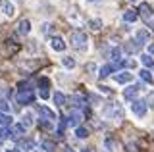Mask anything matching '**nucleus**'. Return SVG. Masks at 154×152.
Returning <instances> with one entry per match:
<instances>
[{"label":"nucleus","mask_w":154,"mask_h":152,"mask_svg":"<svg viewBox=\"0 0 154 152\" xmlns=\"http://www.w3.org/2000/svg\"><path fill=\"white\" fill-rule=\"evenodd\" d=\"M69 42H71V46H73L75 50H79V52L89 48V39H87V35L83 31H73L69 35Z\"/></svg>","instance_id":"obj_1"},{"label":"nucleus","mask_w":154,"mask_h":152,"mask_svg":"<svg viewBox=\"0 0 154 152\" xmlns=\"http://www.w3.org/2000/svg\"><path fill=\"white\" fill-rule=\"evenodd\" d=\"M102 116H104V117H114V120H123V110H122V106H119V102L104 104Z\"/></svg>","instance_id":"obj_2"},{"label":"nucleus","mask_w":154,"mask_h":152,"mask_svg":"<svg viewBox=\"0 0 154 152\" xmlns=\"http://www.w3.org/2000/svg\"><path fill=\"white\" fill-rule=\"evenodd\" d=\"M146 108H148V104H146L144 98H135L133 104H131V112L139 117H143L144 114H146Z\"/></svg>","instance_id":"obj_3"},{"label":"nucleus","mask_w":154,"mask_h":152,"mask_svg":"<svg viewBox=\"0 0 154 152\" xmlns=\"http://www.w3.org/2000/svg\"><path fill=\"white\" fill-rule=\"evenodd\" d=\"M33 100H35V93L29 89V85H25V89H21L17 93V102L19 104H31Z\"/></svg>","instance_id":"obj_4"},{"label":"nucleus","mask_w":154,"mask_h":152,"mask_svg":"<svg viewBox=\"0 0 154 152\" xmlns=\"http://www.w3.org/2000/svg\"><path fill=\"white\" fill-rule=\"evenodd\" d=\"M33 148H35V142L31 139H19L17 141V150L19 152H31Z\"/></svg>","instance_id":"obj_5"},{"label":"nucleus","mask_w":154,"mask_h":152,"mask_svg":"<svg viewBox=\"0 0 154 152\" xmlns=\"http://www.w3.org/2000/svg\"><path fill=\"white\" fill-rule=\"evenodd\" d=\"M141 48H143V44L137 39H135V41H127V42H125V46H123V50L127 52V54H135V52H139Z\"/></svg>","instance_id":"obj_6"},{"label":"nucleus","mask_w":154,"mask_h":152,"mask_svg":"<svg viewBox=\"0 0 154 152\" xmlns=\"http://www.w3.org/2000/svg\"><path fill=\"white\" fill-rule=\"evenodd\" d=\"M137 14H141V16H143L146 21H148V20H150V17L154 16V12H152V6H150V4H146V2H143L141 6H139Z\"/></svg>","instance_id":"obj_7"},{"label":"nucleus","mask_w":154,"mask_h":152,"mask_svg":"<svg viewBox=\"0 0 154 152\" xmlns=\"http://www.w3.org/2000/svg\"><path fill=\"white\" fill-rule=\"evenodd\" d=\"M21 135H25V127H23L21 123H17V125L10 127V139L19 141V137H21Z\"/></svg>","instance_id":"obj_8"},{"label":"nucleus","mask_w":154,"mask_h":152,"mask_svg":"<svg viewBox=\"0 0 154 152\" xmlns=\"http://www.w3.org/2000/svg\"><path fill=\"white\" fill-rule=\"evenodd\" d=\"M139 91H141V85H131V87H127L123 91V96L127 98V100H135V96L139 94Z\"/></svg>","instance_id":"obj_9"},{"label":"nucleus","mask_w":154,"mask_h":152,"mask_svg":"<svg viewBox=\"0 0 154 152\" xmlns=\"http://www.w3.org/2000/svg\"><path fill=\"white\" fill-rule=\"evenodd\" d=\"M114 81L116 83H129V81H133V73H129V71H119V73L114 75Z\"/></svg>","instance_id":"obj_10"},{"label":"nucleus","mask_w":154,"mask_h":152,"mask_svg":"<svg viewBox=\"0 0 154 152\" xmlns=\"http://www.w3.org/2000/svg\"><path fill=\"white\" fill-rule=\"evenodd\" d=\"M0 8H2V12L6 14V16H10V17L16 14V6H14L10 0H0Z\"/></svg>","instance_id":"obj_11"},{"label":"nucleus","mask_w":154,"mask_h":152,"mask_svg":"<svg viewBox=\"0 0 154 152\" xmlns=\"http://www.w3.org/2000/svg\"><path fill=\"white\" fill-rule=\"evenodd\" d=\"M38 114H41V117L42 120H48V121H56V114L50 110V108H46V106H41L38 108Z\"/></svg>","instance_id":"obj_12"},{"label":"nucleus","mask_w":154,"mask_h":152,"mask_svg":"<svg viewBox=\"0 0 154 152\" xmlns=\"http://www.w3.org/2000/svg\"><path fill=\"white\" fill-rule=\"evenodd\" d=\"M50 46L56 52H64L66 50V42L62 41V37H52V39H50Z\"/></svg>","instance_id":"obj_13"},{"label":"nucleus","mask_w":154,"mask_h":152,"mask_svg":"<svg viewBox=\"0 0 154 152\" xmlns=\"http://www.w3.org/2000/svg\"><path fill=\"white\" fill-rule=\"evenodd\" d=\"M152 39V33L148 31V29H139L137 31V41L141 42V44H144V42H148Z\"/></svg>","instance_id":"obj_14"},{"label":"nucleus","mask_w":154,"mask_h":152,"mask_svg":"<svg viewBox=\"0 0 154 152\" xmlns=\"http://www.w3.org/2000/svg\"><path fill=\"white\" fill-rule=\"evenodd\" d=\"M29 31H31V23H29L27 20H21L19 25H17V33H19V35H27Z\"/></svg>","instance_id":"obj_15"},{"label":"nucleus","mask_w":154,"mask_h":152,"mask_svg":"<svg viewBox=\"0 0 154 152\" xmlns=\"http://www.w3.org/2000/svg\"><path fill=\"white\" fill-rule=\"evenodd\" d=\"M137 17H139L137 10H127V12L123 14V20H125V21H129V23H131V21H137Z\"/></svg>","instance_id":"obj_16"},{"label":"nucleus","mask_w":154,"mask_h":152,"mask_svg":"<svg viewBox=\"0 0 154 152\" xmlns=\"http://www.w3.org/2000/svg\"><path fill=\"white\" fill-rule=\"evenodd\" d=\"M141 62H143L144 69H150V68H154V58H152V56H148V54H144L143 58H141Z\"/></svg>","instance_id":"obj_17"},{"label":"nucleus","mask_w":154,"mask_h":152,"mask_svg":"<svg viewBox=\"0 0 154 152\" xmlns=\"http://www.w3.org/2000/svg\"><path fill=\"white\" fill-rule=\"evenodd\" d=\"M41 98H48V79H41Z\"/></svg>","instance_id":"obj_18"},{"label":"nucleus","mask_w":154,"mask_h":152,"mask_svg":"<svg viewBox=\"0 0 154 152\" xmlns=\"http://www.w3.org/2000/svg\"><path fill=\"white\" fill-rule=\"evenodd\" d=\"M81 121V114H77V112H73V114H69V120H67V123H69L71 127H77V123Z\"/></svg>","instance_id":"obj_19"},{"label":"nucleus","mask_w":154,"mask_h":152,"mask_svg":"<svg viewBox=\"0 0 154 152\" xmlns=\"http://www.w3.org/2000/svg\"><path fill=\"white\" fill-rule=\"evenodd\" d=\"M6 139H10V127L4 125V127H0V146H2V142Z\"/></svg>","instance_id":"obj_20"},{"label":"nucleus","mask_w":154,"mask_h":152,"mask_svg":"<svg viewBox=\"0 0 154 152\" xmlns=\"http://www.w3.org/2000/svg\"><path fill=\"white\" fill-rule=\"evenodd\" d=\"M41 148L46 150V152H54V150H56V144H54L52 141H42V142H41Z\"/></svg>","instance_id":"obj_21"},{"label":"nucleus","mask_w":154,"mask_h":152,"mask_svg":"<svg viewBox=\"0 0 154 152\" xmlns=\"http://www.w3.org/2000/svg\"><path fill=\"white\" fill-rule=\"evenodd\" d=\"M89 27L93 31H100V29H102V20H91L89 21Z\"/></svg>","instance_id":"obj_22"},{"label":"nucleus","mask_w":154,"mask_h":152,"mask_svg":"<svg viewBox=\"0 0 154 152\" xmlns=\"http://www.w3.org/2000/svg\"><path fill=\"white\" fill-rule=\"evenodd\" d=\"M139 73H141V79H143V81H148V83H152V81H154L152 73H150L148 69H143V71H139Z\"/></svg>","instance_id":"obj_23"},{"label":"nucleus","mask_w":154,"mask_h":152,"mask_svg":"<svg viewBox=\"0 0 154 152\" xmlns=\"http://www.w3.org/2000/svg\"><path fill=\"white\" fill-rule=\"evenodd\" d=\"M62 64H64L67 69H73V68H75V60H73V58H69V56L62 58Z\"/></svg>","instance_id":"obj_24"},{"label":"nucleus","mask_w":154,"mask_h":152,"mask_svg":"<svg viewBox=\"0 0 154 152\" xmlns=\"http://www.w3.org/2000/svg\"><path fill=\"white\" fill-rule=\"evenodd\" d=\"M54 104H56V106H64V104H66V96L62 93H56L54 94Z\"/></svg>","instance_id":"obj_25"},{"label":"nucleus","mask_w":154,"mask_h":152,"mask_svg":"<svg viewBox=\"0 0 154 152\" xmlns=\"http://www.w3.org/2000/svg\"><path fill=\"white\" fill-rule=\"evenodd\" d=\"M31 123H33V116H31V114H25V116H23V120H21V125L23 127H25V129H27V127H31Z\"/></svg>","instance_id":"obj_26"},{"label":"nucleus","mask_w":154,"mask_h":152,"mask_svg":"<svg viewBox=\"0 0 154 152\" xmlns=\"http://www.w3.org/2000/svg\"><path fill=\"white\" fill-rule=\"evenodd\" d=\"M75 135L79 137V139H87V137H89V131H87L85 127H75Z\"/></svg>","instance_id":"obj_27"},{"label":"nucleus","mask_w":154,"mask_h":152,"mask_svg":"<svg viewBox=\"0 0 154 152\" xmlns=\"http://www.w3.org/2000/svg\"><path fill=\"white\" fill-rule=\"evenodd\" d=\"M71 102H73V106L77 108V110H79V108H85V100L81 96H73V98H71Z\"/></svg>","instance_id":"obj_28"},{"label":"nucleus","mask_w":154,"mask_h":152,"mask_svg":"<svg viewBox=\"0 0 154 152\" xmlns=\"http://www.w3.org/2000/svg\"><path fill=\"white\" fill-rule=\"evenodd\" d=\"M10 123H12V117H10L8 114H0V127L10 125Z\"/></svg>","instance_id":"obj_29"},{"label":"nucleus","mask_w":154,"mask_h":152,"mask_svg":"<svg viewBox=\"0 0 154 152\" xmlns=\"http://www.w3.org/2000/svg\"><path fill=\"white\" fill-rule=\"evenodd\" d=\"M108 56H110L112 60H118V62H119V58H122V50H119V48H112Z\"/></svg>","instance_id":"obj_30"},{"label":"nucleus","mask_w":154,"mask_h":152,"mask_svg":"<svg viewBox=\"0 0 154 152\" xmlns=\"http://www.w3.org/2000/svg\"><path fill=\"white\" fill-rule=\"evenodd\" d=\"M8 112H10V104L6 100H2L0 102V114H8Z\"/></svg>","instance_id":"obj_31"},{"label":"nucleus","mask_w":154,"mask_h":152,"mask_svg":"<svg viewBox=\"0 0 154 152\" xmlns=\"http://www.w3.org/2000/svg\"><path fill=\"white\" fill-rule=\"evenodd\" d=\"M38 123H41L45 129H52V121H48V120H42V117H41V120H38Z\"/></svg>","instance_id":"obj_32"},{"label":"nucleus","mask_w":154,"mask_h":152,"mask_svg":"<svg viewBox=\"0 0 154 152\" xmlns=\"http://www.w3.org/2000/svg\"><path fill=\"white\" fill-rule=\"evenodd\" d=\"M122 65H127V68H133V69H135L137 62H135V60H125V62H122Z\"/></svg>","instance_id":"obj_33"},{"label":"nucleus","mask_w":154,"mask_h":152,"mask_svg":"<svg viewBox=\"0 0 154 152\" xmlns=\"http://www.w3.org/2000/svg\"><path fill=\"white\" fill-rule=\"evenodd\" d=\"M87 69H89V71H96V65L94 64H87Z\"/></svg>","instance_id":"obj_34"},{"label":"nucleus","mask_w":154,"mask_h":152,"mask_svg":"<svg viewBox=\"0 0 154 152\" xmlns=\"http://www.w3.org/2000/svg\"><path fill=\"white\" fill-rule=\"evenodd\" d=\"M42 31L48 33V31H50V25H48V23H45V25H42Z\"/></svg>","instance_id":"obj_35"},{"label":"nucleus","mask_w":154,"mask_h":152,"mask_svg":"<svg viewBox=\"0 0 154 152\" xmlns=\"http://www.w3.org/2000/svg\"><path fill=\"white\" fill-rule=\"evenodd\" d=\"M148 54H150V56H154V44H150V46H148Z\"/></svg>","instance_id":"obj_36"},{"label":"nucleus","mask_w":154,"mask_h":152,"mask_svg":"<svg viewBox=\"0 0 154 152\" xmlns=\"http://www.w3.org/2000/svg\"><path fill=\"white\" fill-rule=\"evenodd\" d=\"M89 4H98V2H102V0H87Z\"/></svg>","instance_id":"obj_37"},{"label":"nucleus","mask_w":154,"mask_h":152,"mask_svg":"<svg viewBox=\"0 0 154 152\" xmlns=\"http://www.w3.org/2000/svg\"><path fill=\"white\" fill-rule=\"evenodd\" d=\"M81 152H91V150H87V148H85V150H81Z\"/></svg>","instance_id":"obj_38"},{"label":"nucleus","mask_w":154,"mask_h":152,"mask_svg":"<svg viewBox=\"0 0 154 152\" xmlns=\"http://www.w3.org/2000/svg\"><path fill=\"white\" fill-rule=\"evenodd\" d=\"M66 152H73V150H69V148H67V150H66Z\"/></svg>","instance_id":"obj_39"},{"label":"nucleus","mask_w":154,"mask_h":152,"mask_svg":"<svg viewBox=\"0 0 154 152\" xmlns=\"http://www.w3.org/2000/svg\"><path fill=\"white\" fill-rule=\"evenodd\" d=\"M35 152H41V148H37V150H35Z\"/></svg>","instance_id":"obj_40"},{"label":"nucleus","mask_w":154,"mask_h":152,"mask_svg":"<svg viewBox=\"0 0 154 152\" xmlns=\"http://www.w3.org/2000/svg\"><path fill=\"white\" fill-rule=\"evenodd\" d=\"M8 152H14V150H8Z\"/></svg>","instance_id":"obj_41"},{"label":"nucleus","mask_w":154,"mask_h":152,"mask_svg":"<svg viewBox=\"0 0 154 152\" xmlns=\"http://www.w3.org/2000/svg\"><path fill=\"white\" fill-rule=\"evenodd\" d=\"M131 2H135V0H131Z\"/></svg>","instance_id":"obj_42"}]
</instances>
